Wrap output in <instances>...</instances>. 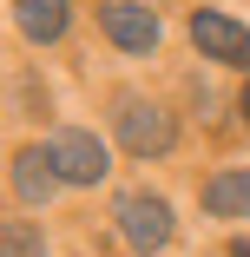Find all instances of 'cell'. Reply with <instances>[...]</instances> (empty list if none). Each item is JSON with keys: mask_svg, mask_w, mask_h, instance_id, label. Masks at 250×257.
I'll use <instances>...</instances> for the list:
<instances>
[{"mask_svg": "<svg viewBox=\"0 0 250 257\" xmlns=\"http://www.w3.org/2000/svg\"><path fill=\"white\" fill-rule=\"evenodd\" d=\"M112 218H119L125 244H132V250H145V257L171 244V204H165V198H152V191H125Z\"/></svg>", "mask_w": 250, "mask_h": 257, "instance_id": "6da1fadb", "label": "cell"}, {"mask_svg": "<svg viewBox=\"0 0 250 257\" xmlns=\"http://www.w3.org/2000/svg\"><path fill=\"white\" fill-rule=\"evenodd\" d=\"M119 139H125V152H138V159H158V152H171V112H158V106H145V99H125L119 106Z\"/></svg>", "mask_w": 250, "mask_h": 257, "instance_id": "7a4b0ae2", "label": "cell"}, {"mask_svg": "<svg viewBox=\"0 0 250 257\" xmlns=\"http://www.w3.org/2000/svg\"><path fill=\"white\" fill-rule=\"evenodd\" d=\"M99 27H106V40L125 46V53H152V46H158V14L138 7V0H112V7H99Z\"/></svg>", "mask_w": 250, "mask_h": 257, "instance_id": "3957f363", "label": "cell"}, {"mask_svg": "<svg viewBox=\"0 0 250 257\" xmlns=\"http://www.w3.org/2000/svg\"><path fill=\"white\" fill-rule=\"evenodd\" d=\"M46 152H53V165H60L66 185H99V178L112 172V165H106V145H99L92 132H60Z\"/></svg>", "mask_w": 250, "mask_h": 257, "instance_id": "277c9868", "label": "cell"}, {"mask_svg": "<svg viewBox=\"0 0 250 257\" xmlns=\"http://www.w3.org/2000/svg\"><path fill=\"white\" fill-rule=\"evenodd\" d=\"M191 40L204 46V60L250 66V27H237L230 14H191Z\"/></svg>", "mask_w": 250, "mask_h": 257, "instance_id": "5b68a950", "label": "cell"}, {"mask_svg": "<svg viewBox=\"0 0 250 257\" xmlns=\"http://www.w3.org/2000/svg\"><path fill=\"white\" fill-rule=\"evenodd\" d=\"M66 178H60V165H53V152H20L14 159V191L27 198V204H46Z\"/></svg>", "mask_w": 250, "mask_h": 257, "instance_id": "8992f818", "label": "cell"}, {"mask_svg": "<svg viewBox=\"0 0 250 257\" xmlns=\"http://www.w3.org/2000/svg\"><path fill=\"white\" fill-rule=\"evenodd\" d=\"M14 20L33 46H46V40L66 33V0H14Z\"/></svg>", "mask_w": 250, "mask_h": 257, "instance_id": "52a82bcc", "label": "cell"}, {"mask_svg": "<svg viewBox=\"0 0 250 257\" xmlns=\"http://www.w3.org/2000/svg\"><path fill=\"white\" fill-rule=\"evenodd\" d=\"M204 211L211 218H250V172H217L204 185Z\"/></svg>", "mask_w": 250, "mask_h": 257, "instance_id": "ba28073f", "label": "cell"}, {"mask_svg": "<svg viewBox=\"0 0 250 257\" xmlns=\"http://www.w3.org/2000/svg\"><path fill=\"white\" fill-rule=\"evenodd\" d=\"M40 244H33V231L27 224H7V257H33Z\"/></svg>", "mask_w": 250, "mask_h": 257, "instance_id": "9c48e42d", "label": "cell"}, {"mask_svg": "<svg viewBox=\"0 0 250 257\" xmlns=\"http://www.w3.org/2000/svg\"><path fill=\"white\" fill-rule=\"evenodd\" d=\"M243 125H250V92H243Z\"/></svg>", "mask_w": 250, "mask_h": 257, "instance_id": "30bf717a", "label": "cell"}, {"mask_svg": "<svg viewBox=\"0 0 250 257\" xmlns=\"http://www.w3.org/2000/svg\"><path fill=\"white\" fill-rule=\"evenodd\" d=\"M237 257H250V244H237Z\"/></svg>", "mask_w": 250, "mask_h": 257, "instance_id": "8fae6325", "label": "cell"}]
</instances>
